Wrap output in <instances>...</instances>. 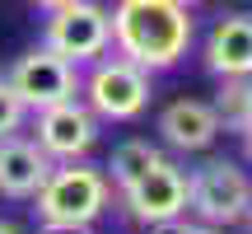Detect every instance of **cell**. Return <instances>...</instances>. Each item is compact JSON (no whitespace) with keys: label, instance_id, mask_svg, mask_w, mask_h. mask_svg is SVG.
<instances>
[{"label":"cell","instance_id":"4fadbf2b","mask_svg":"<svg viewBox=\"0 0 252 234\" xmlns=\"http://www.w3.org/2000/svg\"><path fill=\"white\" fill-rule=\"evenodd\" d=\"M215 113H220V126L243 131V126L252 122V75H229V80L220 84Z\"/></svg>","mask_w":252,"mask_h":234},{"label":"cell","instance_id":"8992f818","mask_svg":"<svg viewBox=\"0 0 252 234\" xmlns=\"http://www.w3.org/2000/svg\"><path fill=\"white\" fill-rule=\"evenodd\" d=\"M117 197H122V211L135 220V225L173 220V216H182V211H187L191 173L182 169V164H173V159H154L135 183H126Z\"/></svg>","mask_w":252,"mask_h":234},{"label":"cell","instance_id":"30bf717a","mask_svg":"<svg viewBox=\"0 0 252 234\" xmlns=\"http://www.w3.org/2000/svg\"><path fill=\"white\" fill-rule=\"evenodd\" d=\"M159 136H163V145H173V150H182V155L210 150L215 136H220L215 103H206V99H173L168 108L159 113Z\"/></svg>","mask_w":252,"mask_h":234},{"label":"cell","instance_id":"d6986e66","mask_svg":"<svg viewBox=\"0 0 252 234\" xmlns=\"http://www.w3.org/2000/svg\"><path fill=\"white\" fill-rule=\"evenodd\" d=\"M187 234H220L215 225H187Z\"/></svg>","mask_w":252,"mask_h":234},{"label":"cell","instance_id":"7c38bea8","mask_svg":"<svg viewBox=\"0 0 252 234\" xmlns=\"http://www.w3.org/2000/svg\"><path fill=\"white\" fill-rule=\"evenodd\" d=\"M154 159H163V150L154 141H122L117 150H112V159L103 164V173H108V183H112V192H122L126 183H135L145 169H150Z\"/></svg>","mask_w":252,"mask_h":234},{"label":"cell","instance_id":"ac0fdd59","mask_svg":"<svg viewBox=\"0 0 252 234\" xmlns=\"http://www.w3.org/2000/svg\"><path fill=\"white\" fill-rule=\"evenodd\" d=\"M243 150H248V159H252V122L243 126Z\"/></svg>","mask_w":252,"mask_h":234},{"label":"cell","instance_id":"9a60e30c","mask_svg":"<svg viewBox=\"0 0 252 234\" xmlns=\"http://www.w3.org/2000/svg\"><path fill=\"white\" fill-rule=\"evenodd\" d=\"M37 234H94V225H65V220H37Z\"/></svg>","mask_w":252,"mask_h":234},{"label":"cell","instance_id":"ffe728a7","mask_svg":"<svg viewBox=\"0 0 252 234\" xmlns=\"http://www.w3.org/2000/svg\"><path fill=\"white\" fill-rule=\"evenodd\" d=\"M0 234H24V230H19L14 220H0Z\"/></svg>","mask_w":252,"mask_h":234},{"label":"cell","instance_id":"7402d4cb","mask_svg":"<svg viewBox=\"0 0 252 234\" xmlns=\"http://www.w3.org/2000/svg\"><path fill=\"white\" fill-rule=\"evenodd\" d=\"M248 234H252V211H248Z\"/></svg>","mask_w":252,"mask_h":234},{"label":"cell","instance_id":"9c48e42d","mask_svg":"<svg viewBox=\"0 0 252 234\" xmlns=\"http://www.w3.org/2000/svg\"><path fill=\"white\" fill-rule=\"evenodd\" d=\"M52 169H56L52 155H47L37 141H28V136H19V131L14 136H0V197L33 201Z\"/></svg>","mask_w":252,"mask_h":234},{"label":"cell","instance_id":"ba28073f","mask_svg":"<svg viewBox=\"0 0 252 234\" xmlns=\"http://www.w3.org/2000/svg\"><path fill=\"white\" fill-rule=\"evenodd\" d=\"M33 131H37V145H42L52 159H84L98 141V117L89 113L84 99H65V103H52V108H37L33 113Z\"/></svg>","mask_w":252,"mask_h":234},{"label":"cell","instance_id":"44dd1931","mask_svg":"<svg viewBox=\"0 0 252 234\" xmlns=\"http://www.w3.org/2000/svg\"><path fill=\"white\" fill-rule=\"evenodd\" d=\"M178 5H187V9H191V5H201V0H178Z\"/></svg>","mask_w":252,"mask_h":234},{"label":"cell","instance_id":"2e32d148","mask_svg":"<svg viewBox=\"0 0 252 234\" xmlns=\"http://www.w3.org/2000/svg\"><path fill=\"white\" fill-rule=\"evenodd\" d=\"M145 234H187V220L173 216V220H154V225H145Z\"/></svg>","mask_w":252,"mask_h":234},{"label":"cell","instance_id":"8fae6325","mask_svg":"<svg viewBox=\"0 0 252 234\" xmlns=\"http://www.w3.org/2000/svg\"><path fill=\"white\" fill-rule=\"evenodd\" d=\"M206 71L229 80V75H252V14H224L215 19L206 38Z\"/></svg>","mask_w":252,"mask_h":234},{"label":"cell","instance_id":"5bb4252c","mask_svg":"<svg viewBox=\"0 0 252 234\" xmlns=\"http://www.w3.org/2000/svg\"><path fill=\"white\" fill-rule=\"evenodd\" d=\"M28 103L14 94V84L9 80H0V136H14V131H24V122H28Z\"/></svg>","mask_w":252,"mask_h":234},{"label":"cell","instance_id":"5b68a950","mask_svg":"<svg viewBox=\"0 0 252 234\" xmlns=\"http://www.w3.org/2000/svg\"><path fill=\"white\" fill-rule=\"evenodd\" d=\"M42 42L52 47L56 56L84 66V61H98L103 52L112 47V14L94 0H75V5H61L52 9L47 19V33Z\"/></svg>","mask_w":252,"mask_h":234},{"label":"cell","instance_id":"277c9868","mask_svg":"<svg viewBox=\"0 0 252 234\" xmlns=\"http://www.w3.org/2000/svg\"><path fill=\"white\" fill-rule=\"evenodd\" d=\"M187 211H196L201 225H238V220H248L252 211V178L238 164L229 159H210L201 164L196 173H191V197H187Z\"/></svg>","mask_w":252,"mask_h":234},{"label":"cell","instance_id":"3957f363","mask_svg":"<svg viewBox=\"0 0 252 234\" xmlns=\"http://www.w3.org/2000/svg\"><path fill=\"white\" fill-rule=\"evenodd\" d=\"M80 94L98 122H135L150 108V71L126 56H98L94 71L80 80Z\"/></svg>","mask_w":252,"mask_h":234},{"label":"cell","instance_id":"6da1fadb","mask_svg":"<svg viewBox=\"0 0 252 234\" xmlns=\"http://www.w3.org/2000/svg\"><path fill=\"white\" fill-rule=\"evenodd\" d=\"M196 24L178 0H117L112 5V47L140 71H173L187 56Z\"/></svg>","mask_w":252,"mask_h":234},{"label":"cell","instance_id":"52a82bcc","mask_svg":"<svg viewBox=\"0 0 252 234\" xmlns=\"http://www.w3.org/2000/svg\"><path fill=\"white\" fill-rule=\"evenodd\" d=\"M9 84H14V94L28 103V113H37V108H52V103H65V99L80 94V66L56 56L52 47L42 42V47H28V52L9 66Z\"/></svg>","mask_w":252,"mask_h":234},{"label":"cell","instance_id":"7a4b0ae2","mask_svg":"<svg viewBox=\"0 0 252 234\" xmlns=\"http://www.w3.org/2000/svg\"><path fill=\"white\" fill-rule=\"evenodd\" d=\"M37 220H65V225H94L112 201V183L98 164L89 159H65L61 169L47 173L37 188Z\"/></svg>","mask_w":252,"mask_h":234},{"label":"cell","instance_id":"e0dca14e","mask_svg":"<svg viewBox=\"0 0 252 234\" xmlns=\"http://www.w3.org/2000/svg\"><path fill=\"white\" fill-rule=\"evenodd\" d=\"M37 9H47V14H52V9H61V5H75V0H33Z\"/></svg>","mask_w":252,"mask_h":234}]
</instances>
